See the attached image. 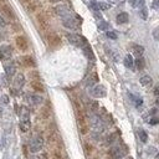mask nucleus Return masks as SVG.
<instances>
[{
  "label": "nucleus",
  "instance_id": "obj_1",
  "mask_svg": "<svg viewBox=\"0 0 159 159\" xmlns=\"http://www.w3.org/2000/svg\"><path fill=\"white\" fill-rule=\"evenodd\" d=\"M127 153H128V148L125 146H118V144L112 146L108 150V155H110L111 159H122L123 157H125Z\"/></svg>",
  "mask_w": 159,
  "mask_h": 159
},
{
  "label": "nucleus",
  "instance_id": "obj_2",
  "mask_svg": "<svg viewBox=\"0 0 159 159\" xmlns=\"http://www.w3.org/2000/svg\"><path fill=\"white\" fill-rule=\"evenodd\" d=\"M75 110H76V114H77V123H78V128L81 131L82 134H86L87 133V123H86V117L83 113L82 108L80 107V105L77 102H75Z\"/></svg>",
  "mask_w": 159,
  "mask_h": 159
},
{
  "label": "nucleus",
  "instance_id": "obj_3",
  "mask_svg": "<svg viewBox=\"0 0 159 159\" xmlns=\"http://www.w3.org/2000/svg\"><path fill=\"white\" fill-rule=\"evenodd\" d=\"M90 123H91V128L93 129V132H96L97 134L98 133H102L105 131V123H103L101 117H98L96 114H92L90 117Z\"/></svg>",
  "mask_w": 159,
  "mask_h": 159
},
{
  "label": "nucleus",
  "instance_id": "obj_4",
  "mask_svg": "<svg viewBox=\"0 0 159 159\" xmlns=\"http://www.w3.org/2000/svg\"><path fill=\"white\" fill-rule=\"evenodd\" d=\"M20 117H21V121H20V129L21 132H28L31 127V122H30V114L29 111L26 108H21V112H20Z\"/></svg>",
  "mask_w": 159,
  "mask_h": 159
},
{
  "label": "nucleus",
  "instance_id": "obj_5",
  "mask_svg": "<svg viewBox=\"0 0 159 159\" xmlns=\"http://www.w3.org/2000/svg\"><path fill=\"white\" fill-rule=\"evenodd\" d=\"M43 148H44V138L41 136H35L30 140L29 149L31 153H39Z\"/></svg>",
  "mask_w": 159,
  "mask_h": 159
},
{
  "label": "nucleus",
  "instance_id": "obj_6",
  "mask_svg": "<svg viewBox=\"0 0 159 159\" xmlns=\"http://www.w3.org/2000/svg\"><path fill=\"white\" fill-rule=\"evenodd\" d=\"M90 93L95 98H103L107 96V90L103 85H96L90 90Z\"/></svg>",
  "mask_w": 159,
  "mask_h": 159
},
{
  "label": "nucleus",
  "instance_id": "obj_7",
  "mask_svg": "<svg viewBox=\"0 0 159 159\" xmlns=\"http://www.w3.org/2000/svg\"><path fill=\"white\" fill-rule=\"evenodd\" d=\"M67 36V40L70 41V43L75 46H78V47H83L87 43H86V40L83 39L81 35H77V34H67L66 35Z\"/></svg>",
  "mask_w": 159,
  "mask_h": 159
},
{
  "label": "nucleus",
  "instance_id": "obj_8",
  "mask_svg": "<svg viewBox=\"0 0 159 159\" xmlns=\"http://www.w3.org/2000/svg\"><path fill=\"white\" fill-rule=\"evenodd\" d=\"M13 56V49L10 45H1L0 46V60L7 61Z\"/></svg>",
  "mask_w": 159,
  "mask_h": 159
},
{
  "label": "nucleus",
  "instance_id": "obj_9",
  "mask_svg": "<svg viewBox=\"0 0 159 159\" xmlns=\"http://www.w3.org/2000/svg\"><path fill=\"white\" fill-rule=\"evenodd\" d=\"M77 21L81 22V20H76V19H73L72 16H67V18H63L62 24H63L65 28L71 29V30H75V29H77V26H78V22H77Z\"/></svg>",
  "mask_w": 159,
  "mask_h": 159
},
{
  "label": "nucleus",
  "instance_id": "obj_10",
  "mask_svg": "<svg viewBox=\"0 0 159 159\" xmlns=\"http://www.w3.org/2000/svg\"><path fill=\"white\" fill-rule=\"evenodd\" d=\"M47 43L51 47H58L61 45V39L55 32H50L47 35Z\"/></svg>",
  "mask_w": 159,
  "mask_h": 159
},
{
  "label": "nucleus",
  "instance_id": "obj_11",
  "mask_svg": "<svg viewBox=\"0 0 159 159\" xmlns=\"http://www.w3.org/2000/svg\"><path fill=\"white\" fill-rule=\"evenodd\" d=\"M26 98H28V102L32 106H39L44 102V98L37 93H28Z\"/></svg>",
  "mask_w": 159,
  "mask_h": 159
},
{
  "label": "nucleus",
  "instance_id": "obj_12",
  "mask_svg": "<svg viewBox=\"0 0 159 159\" xmlns=\"http://www.w3.org/2000/svg\"><path fill=\"white\" fill-rule=\"evenodd\" d=\"M15 43H16V46L19 47L20 51H26L28 47H29L28 40H26V37H24V36H18L15 39Z\"/></svg>",
  "mask_w": 159,
  "mask_h": 159
},
{
  "label": "nucleus",
  "instance_id": "obj_13",
  "mask_svg": "<svg viewBox=\"0 0 159 159\" xmlns=\"http://www.w3.org/2000/svg\"><path fill=\"white\" fill-rule=\"evenodd\" d=\"M55 13L57 15H60L61 18H67V16H70V10H69V7L66 6V5H57L55 7Z\"/></svg>",
  "mask_w": 159,
  "mask_h": 159
},
{
  "label": "nucleus",
  "instance_id": "obj_14",
  "mask_svg": "<svg viewBox=\"0 0 159 159\" xmlns=\"http://www.w3.org/2000/svg\"><path fill=\"white\" fill-rule=\"evenodd\" d=\"M97 82H98V75H97L96 72H93V73H91L90 76L86 78L85 85H86L87 87H93V86H96Z\"/></svg>",
  "mask_w": 159,
  "mask_h": 159
},
{
  "label": "nucleus",
  "instance_id": "obj_15",
  "mask_svg": "<svg viewBox=\"0 0 159 159\" xmlns=\"http://www.w3.org/2000/svg\"><path fill=\"white\" fill-rule=\"evenodd\" d=\"M37 22H39L40 28L43 29V30H47L49 26H50L49 20H47V18H46L44 14H39V15H37Z\"/></svg>",
  "mask_w": 159,
  "mask_h": 159
},
{
  "label": "nucleus",
  "instance_id": "obj_16",
  "mask_svg": "<svg viewBox=\"0 0 159 159\" xmlns=\"http://www.w3.org/2000/svg\"><path fill=\"white\" fill-rule=\"evenodd\" d=\"M25 85V76L22 73H18L15 76V80H14V86H15V88H21L22 86Z\"/></svg>",
  "mask_w": 159,
  "mask_h": 159
},
{
  "label": "nucleus",
  "instance_id": "obj_17",
  "mask_svg": "<svg viewBox=\"0 0 159 159\" xmlns=\"http://www.w3.org/2000/svg\"><path fill=\"white\" fill-rule=\"evenodd\" d=\"M4 67H5V73H6L9 77H11V76H14V75H15V72H16V66H15L14 62L5 63Z\"/></svg>",
  "mask_w": 159,
  "mask_h": 159
},
{
  "label": "nucleus",
  "instance_id": "obj_18",
  "mask_svg": "<svg viewBox=\"0 0 159 159\" xmlns=\"http://www.w3.org/2000/svg\"><path fill=\"white\" fill-rule=\"evenodd\" d=\"M139 82H140V85L144 87H150L153 85V80L150 76H148V75H143V76L139 78Z\"/></svg>",
  "mask_w": 159,
  "mask_h": 159
},
{
  "label": "nucleus",
  "instance_id": "obj_19",
  "mask_svg": "<svg viewBox=\"0 0 159 159\" xmlns=\"http://www.w3.org/2000/svg\"><path fill=\"white\" fill-rule=\"evenodd\" d=\"M116 140H117V134H116V133H111L110 136L106 137V139H105V146L112 147V146H114Z\"/></svg>",
  "mask_w": 159,
  "mask_h": 159
},
{
  "label": "nucleus",
  "instance_id": "obj_20",
  "mask_svg": "<svg viewBox=\"0 0 159 159\" xmlns=\"http://www.w3.org/2000/svg\"><path fill=\"white\" fill-rule=\"evenodd\" d=\"M22 65L26 66V67H35L36 62L34 61V58L31 56H24L22 57Z\"/></svg>",
  "mask_w": 159,
  "mask_h": 159
},
{
  "label": "nucleus",
  "instance_id": "obj_21",
  "mask_svg": "<svg viewBox=\"0 0 159 159\" xmlns=\"http://www.w3.org/2000/svg\"><path fill=\"white\" fill-rule=\"evenodd\" d=\"M31 88L34 90V91H36V92H44L45 91L44 85L40 81H37V80H34V81L31 82Z\"/></svg>",
  "mask_w": 159,
  "mask_h": 159
},
{
  "label": "nucleus",
  "instance_id": "obj_22",
  "mask_svg": "<svg viewBox=\"0 0 159 159\" xmlns=\"http://www.w3.org/2000/svg\"><path fill=\"white\" fill-rule=\"evenodd\" d=\"M116 20H117V24H121V25H122V24L128 22L129 16H128V14H127V13H119L118 15H117Z\"/></svg>",
  "mask_w": 159,
  "mask_h": 159
},
{
  "label": "nucleus",
  "instance_id": "obj_23",
  "mask_svg": "<svg viewBox=\"0 0 159 159\" xmlns=\"http://www.w3.org/2000/svg\"><path fill=\"white\" fill-rule=\"evenodd\" d=\"M1 11L7 16L9 19H14L15 18V15L13 13V9L10 6H7V5H1Z\"/></svg>",
  "mask_w": 159,
  "mask_h": 159
},
{
  "label": "nucleus",
  "instance_id": "obj_24",
  "mask_svg": "<svg viewBox=\"0 0 159 159\" xmlns=\"http://www.w3.org/2000/svg\"><path fill=\"white\" fill-rule=\"evenodd\" d=\"M133 54H134L138 57H142L144 54V47L143 46H140V45H133Z\"/></svg>",
  "mask_w": 159,
  "mask_h": 159
},
{
  "label": "nucleus",
  "instance_id": "obj_25",
  "mask_svg": "<svg viewBox=\"0 0 159 159\" xmlns=\"http://www.w3.org/2000/svg\"><path fill=\"white\" fill-rule=\"evenodd\" d=\"M124 66L127 69H133V66H134V60H133L132 55H125V57H124Z\"/></svg>",
  "mask_w": 159,
  "mask_h": 159
},
{
  "label": "nucleus",
  "instance_id": "obj_26",
  "mask_svg": "<svg viewBox=\"0 0 159 159\" xmlns=\"http://www.w3.org/2000/svg\"><path fill=\"white\" fill-rule=\"evenodd\" d=\"M134 65H136L137 70H143V69H144V66H146V61H144V58H143V57H138V58H136Z\"/></svg>",
  "mask_w": 159,
  "mask_h": 159
},
{
  "label": "nucleus",
  "instance_id": "obj_27",
  "mask_svg": "<svg viewBox=\"0 0 159 159\" xmlns=\"http://www.w3.org/2000/svg\"><path fill=\"white\" fill-rule=\"evenodd\" d=\"M138 136H139V139H140L142 143H147V142H148V133L144 129H139L138 131Z\"/></svg>",
  "mask_w": 159,
  "mask_h": 159
},
{
  "label": "nucleus",
  "instance_id": "obj_28",
  "mask_svg": "<svg viewBox=\"0 0 159 159\" xmlns=\"http://www.w3.org/2000/svg\"><path fill=\"white\" fill-rule=\"evenodd\" d=\"M83 51H85V54H86V56L90 58V60H93V52H92V50H91V47L86 44L85 46H83Z\"/></svg>",
  "mask_w": 159,
  "mask_h": 159
},
{
  "label": "nucleus",
  "instance_id": "obj_29",
  "mask_svg": "<svg viewBox=\"0 0 159 159\" xmlns=\"http://www.w3.org/2000/svg\"><path fill=\"white\" fill-rule=\"evenodd\" d=\"M131 96V98H132V101L134 102V105L137 106V107H139L142 103H143V101H142V98L139 97V96H133V95H129Z\"/></svg>",
  "mask_w": 159,
  "mask_h": 159
},
{
  "label": "nucleus",
  "instance_id": "obj_30",
  "mask_svg": "<svg viewBox=\"0 0 159 159\" xmlns=\"http://www.w3.org/2000/svg\"><path fill=\"white\" fill-rule=\"evenodd\" d=\"M139 15H140V18L143 19V20H147V18H148V11H147V7H146V6L140 7V10H139Z\"/></svg>",
  "mask_w": 159,
  "mask_h": 159
},
{
  "label": "nucleus",
  "instance_id": "obj_31",
  "mask_svg": "<svg viewBox=\"0 0 159 159\" xmlns=\"http://www.w3.org/2000/svg\"><path fill=\"white\" fill-rule=\"evenodd\" d=\"M98 29H99V30H102V31H106V30L110 29V24L106 22V21H99V24H98Z\"/></svg>",
  "mask_w": 159,
  "mask_h": 159
},
{
  "label": "nucleus",
  "instance_id": "obj_32",
  "mask_svg": "<svg viewBox=\"0 0 159 159\" xmlns=\"http://www.w3.org/2000/svg\"><path fill=\"white\" fill-rule=\"evenodd\" d=\"M98 7H99V10H110L111 5L107 3H98Z\"/></svg>",
  "mask_w": 159,
  "mask_h": 159
},
{
  "label": "nucleus",
  "instance_id": "obj_33",
  "mask_svg": "<svg viewBox=\"0 0 159 159\" xmlns=\"http://www.w3.org/2000/svg\"><path fill=\"white\" fill-rule=\"evenodd\" d=\"M148 122H149L150 124H152V125H154V124H158V123H159V117H155V116H153L152 118H150Z\"/></svg>",
  "mask_w": 159,
  "mask_h": 159
},
{
  "label": "nucleus",
  "instance_id": "obj_34",
  "mask_svg": "<svg viewBox=\"0 0 159 159\" xmlns=\"http://www.w3.org/2000/svg\"><path fill=\"white\" fill-rule=\"evenodd\" d=\"M0 102H1L3 105H7L9 103V97H7L6 95H3L1 98H0Z\"/></svg>",
  "mask_w": 159,
  "mask_h": 159
},
{
  "label": "nucleus",
  "instance_id": "obj_35",
  "mask_svg": "<svg viewBox=\"0 0 159 159\" xmlns=\"http://www.w3.org/2000/svg\"><path fill=\"white\" fill-rule=\"evenodd\" d=\"M107 36L110 39H112V40H117V34L113 31H107Z\"/></svg>",
  "mask_w": 159,
  "mask_h": 159
},
{
  "label": "nucleus",
  "instance_id": "obj_36",
  "mask_svg": "<svg viewBox=\"0 0 159 159\" xmlns=\"http://www.w3.org/2000/svg\"><path fill=\"white\" fill-rule=\"evenodd\" d=\"M153 37H154V40H159V28H155L154 30H153Z\"/></svg>",
  "mask_w": 159,
  "mask_h": 159
},
{
  "label": "nucleus",
  "instance_id": "obj_37",
  "mask_svg": "<svg viewBox=\"0 0 159 159\" xmlns=\"http://www.w3.org/2000/svg\"><path fill=\"white\" fill-rule=\"evenodd\" d=\"M41 114H43V117L44 118H47V117L50 116V113H49V110L45 107V108H43V110H41Z\"/></svg>",
  "mask_w": 159,
  "mask_h": 159
},
{
  "label": "nucleus",
  "instance_id": "obj_38",
  "mask_svg": "<svg viewBox=\"0 0 159 159\" xmlns=\"http://www.w3.org/2000/svg\"><path fill=\"white\" fill-rule=\"evenodd\" d=\"M152 7H153V9H159V0H153Z\"/></svg>",
  "mask_w": 159,
  "mask_h": 159
},
{
  "label": "nucleus",
  "instance_id": "obj_39",
  "mask_svg": "<svg viewBox=\"0 0 159 159\" xmlns=\"http://www.w3.org/2000/svg\"><path fill=\"white\" fill-rule=\"evenodd\" d=\"M32 159H47V154H41V155H36V157H34Z\"/></svg>",
  "mask_w": 159,
  "mask_h": 159
},
{
  "label": "nucleus",
  "instance_id": "obj_40",
  "mask_svg": "<svg viewBox=\"0 0 159 159\" xmlns=\"http://www.w3.org/2000/svg\"><path fill=\"white\" fill-rule=\"evenodd\" d=\"M124 0H110L111 4H114V5H118V4H122Z\"/></svg>",
  "mask_w": 159,
  "mask_h": 159
},
{
  "label": "nucleus",
  "instance_id": "obj_41",
  "mask_svg": "<svg viewBox=\"0 0 159 159\" xmlns=\"http://www.w3.org/2000/svg\"><path fill=\"white\" fill-rule=\"evenodd\" d=\"M153 93L157 96V97H159V83H158V85L154 87V91H153Z\"/></svg>",
  "mask_w": 159,
  "mask_h": 159
},
{
  "label": "nucleus",
  "instance_id": "obj_42",
  "mask_svg": "<svg viewBox=\"0 0 159 159\" xmlns=\"http://www.w3.org/2000/svg\"><path fill=\"white\" fill-rule=\"evenodd\" d=\"M30 76H31L32 78H37V77H39V73H37L36 71H32V72H30Z\"/></svg>",
  "mask_w": 159,
  "mask_h": 159
},
{
  "label": "nucleus",
  "instance_id": "obj_43",
  "mask_svg": "<svg viewBox=\"0 0 159 159\" xmlns=\"http://www.w3.org/2000/svg\"><path fill=\"white\" fill-rule=\"evenodd\" d=\"M128 3H129L132 6H137V4H138V0H128Z\"/></svg>",
  "mask_w": 159,
  "mask_h": 159
},
{
  "label": "nucleus",
  "instance_id": "obj_44",
  "mask_svg": "<svg viewBox=\"0 0 159 159\" xmlns=\"http://www.w3.org/2000/svg\"><path fill=\"white\" fill-rule=\"evenodd\" d=\"M137 6H139V7H143V6H144V0H138V4H137Z\"/></svg>",
  "mask_w": 159,
  "mask_h": 159
},
{
  "label": "nucleus",
  "instance_id": "obj_45",
  "mask_svg": "<svg viewBox=\"0 0 159 159\" xmlns=\"http://www.w3.org/2000/svg\"><path fill=\"white\" fill-rule=\"evenodd\" d=\"M21 1L24 3V5H28L29 3H32V1H34V0H21Z\"/></svg>",
  "mask_w": 159,
  "mask_h": 159
},
{
  "label": "nucleus",
  "instance_id": "obj_46",
  "mask_svg": "<svg viewBox=\"0 0 159 159\" xmlns=\"http://www.w3.org/2000/svg\"><path fill=\"white\" fill-rule=\"evenodd\" d=\"M155 105H157V106H159V97L155 99Z\"/></svg>",
  "mask_w": 159,
  "mask_h": 159
},
{
  "label": "nucleus",
  "instance_id": "obj_47",
  "mask_svg": "<svg viewBox=\"0 0 159 159\" xmlns=\"http://www.w3.org/2000/svg\"><path fill=\"white\" fill-rule=\"evenodd\" d=\"M155 159H159V155H158V154L155 155Z\"/></svg>",
  "mask_w": 159,
  "mask_h": 159
},
{
  "label": "nucleus",
  "instance_id": "obj_48",
  "mask_svg": "<svg viewBox=\"0 0 159 159\" xmlns=\"http://www.w3.org/2000/svg\"><path fill=\"white\" fill-rule=\"evenodd\" d=\"M51 1H60V0H51Z\"/></svg>",
  "mask_w": 159,
  "mask_h": 159
},
{
  "label": "nucleus",
  "instance_id": "obj_49",
  "mask_svg": "<svg viewBox=\"0 0 159 159\" xmlns=\"http://www.w3.org/2000/svg\"><path fill=\"white\" fill-rule=\"evenodd\" d=\"M127 159H132V158H127Z\"/></svg>",
  "mask_w": 159,
  "mask_h": 159
},
{
  "label": "nucleus",
  "instance_id": "obj_50",
  "mask_svg": "<svg viewBox=\"0 0 159 159\" xmlns=\"http://www.w3.org/2000/svg\"><path fill=\"white\" fill-rule=\"evenodd\" d=\"M0 1H3V0H0Z\"/></svg>",
  "mask_w": 159,
  "mask_h": 159
}]
</instances>
